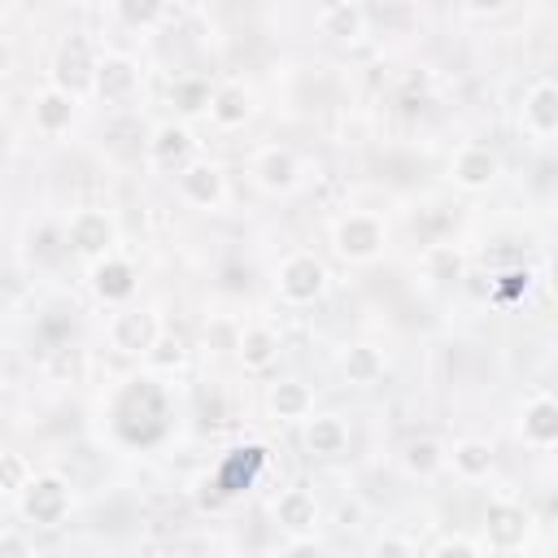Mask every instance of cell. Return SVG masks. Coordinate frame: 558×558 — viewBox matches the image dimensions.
<instances>
[{
  "mask_svg": "<svg viewBox=\"0 0 558 558\" xmlns=\"http://www.w3.org/2000/svg\"><path fill=\"white\" fill-rule=\"evenodd\" d=\"M283 558H323V549H318L314 541H292V545L283 549Z\"/></svg>",
  "mask_w": 558,
  "mask_h": 558,
  "instance_id": "obj_34",
  "label": "cell"
},
{
  "mask_svg": "<svg viewBox=\"0 0 558 558\" xmlns=\"http://www.w3.org/2000/svg\"><path fill=\"white\" fill-rule=\"evenodd\" d=\"M157 340V318L148 310H118L109 318V344L118 353H153Z\"/></svg>",
  "mask_w": 558,
  "mask_h": 558,
  "instance_id": "obj_7",
  "label": "cell"
},
{
  "mask_svg": "<svg viewBox=\"0 0 558 558\" xmlns=\"http://www.w3.org/2000/svg\"><path fill=\"white\" fill-rule=\"evenodd\" d=\"M371 558H414V549H410V541H405V536L388 532V536H379V541L371 545Z\"/></svg>",
  "mask_w": 558,
  "mask_h": 558,
  "instance_id": "obj_30",
  "label": "cell"
},
{
  "mask_svg": "<svg viewBox=\"0 0 558 558\" xmlns=\"http://www.w3.org/2000/svg\"><path fill=\"white\" fill-rule=\"evenodd\" d=\"M22 514L39 527H57L70 514V484L61 475H35L22 488Z\"/></svg>",
  "mask_w": 558,
  "mask_h": 558,
  "instance_id": "obj_2",
  "label": "cell"
},
{
  "mask_svg": "<svg viewBox=\"0 0 558 558\" xmlns=\"http://www.w3.org/2000/svg\"><path fill=\"white\" fill-rule=\"evenodd\" d=\"M310 405H314V397L301 379H283V384L270 388V410L279 418H310Z\"/></svg>",
  "mask_w": 558,
  "mask_h": 558,
  "instance_id": "obj_23",
  "label": "cell"
},
{
  "mask_svg": "<svg viewBox=\"0 0 558 558\" xmlns=\"http://www.w3.org/2000/svg\"><path fill=\"white\" fill-rule=\"evenodd\" d=\"M65 244L83 257H109L113 253V222L100 209H74L65 222Z\"/></svg>",
  "mask_w": 558,
  "mask_h": 558,
  "instance_id": "obj_5",
  "label": "cell"
},
{
  "mask_svg": "<svg viewBox=\"0 0 558 558\" xmlns=\"http://www.w3.org/2000/svg\"><path fill=\"white\" fill-rule=\"evenodd\" d=\"M366 22H371V9L349 4V0L323 4V9L314 13L318 35H327V39H336V44H353V39H362V35H366Z\"/></svg>",
  "mask_w": 558,
  "mask_h": 558,
  "instance_id": "obj_14",
  "label": "cell"
},
{
  "mask_svg": "<svg viewBox=\"0 0 558 558\" xmlns=\"http://www.w3.org/2000/svg\"><path fill=\"white\" fill-rule=\"evenodd\" d=\"M235 349H240V362H244L248 371H266V366H275V357H279V336H275L270 327H244Z\"/></svg>",
  "mask_w": 558,
  "mask_h": 558,
  "instance_id": "obj_21",
  "label": "cell"
},
{
  "mask_svg": "<svg viewBox=\"0 0 558 558\" xmlns=\"http://www.w3.org/2000/svg\"><path fill=\"white\" fill-rule=\"evenodd\" d=\"M405 471H414V475H436L445 462H449V453L432 440V436H414V440H405Z\"/></svg>",
  "mask_w": 558,
  "mask_h": 558,
  "instance_id": "obj_24",
  "label": "cell"
},
{
  "mask_svg": "<svg viewBox=\"0 0 558 558\" xmlns=\"http://www.w3.org/2000/svg\"><path fill=\"white\" fill-rule=\"evenodd\" d=\"M35 480V471L26 466V458L22 453H4V471H0V488L9 493V497H22V488Z\"/></svg>",
  "mask_w": 558,
  "mask_h": 558,
  "instance_id": "obj_28",
  "label": "cell"
},
{
  "mask_svg": "<svg viewBox=\"0 0 558 558\" xmlns=\"http://www.w3.org/2000/svg\"><path fill=\"white\" fill-rule=\"evenodd\" d=\"M549 275H554V279H549V283H554V288H558V257H554V266H549Z\"/></svg>",
  "mask_w": 558,
  "mask_h": 558,
  "instance_id": "obj_35",
  "label": "cell"
},
{
  "mask_svg": "<svg viewBox=\"0 0 558 558\" xmlns=\"http://www.w3.org/2000/svg\"><path fill=\"white\" fill-rule=\"evenodd\" d=\"M305 449H310L314 458H336V453H344V449H349V427H344V418H336V414H314V418L305 423Z\"/></svg>",
  "mask_w": 558,
  "mask_h": 558,
  "instance_id": "obj_19",
  "label": "cell"
},
{
  "mask_svg": "<svg viewBox=\"0 0 558 558\" xmlns=\"http://www.w3.org/2000/svg\"><path fill=\"white\" fill-rule=\"evenodd\" d=\"M275 283H279V296L283 301L305 305V301H314L327 288V270H323V262L314 253H292V257H283Z\"/></svg>",
  "mask_w": 558,
  "mask_h": 558,
  "instance_id": "obj_3",
  "label": "cell"
},
{
  "mask_svg": "<svg viewBox=\"0 0 558 558\" xmlns=\"http://www.w3.org/2000/svg\"><path fill=\"white\" fill-rule=\"evenodd\" d=\"M275 523L292 536V541H310L314 523H318V501L310 488H283L275 497Z\"/></svg>",
  "mask_w": 558,
  "mask_h": 558,
  "instance_id": "obj_12",
  "label": "cell"
},
{
  "mask_svg": "<svg viewBox=\"0 0 558 558\" xmlns=\"http://www.w3.org/2000/svg\"><path fill=\"white\" fill-rule=\"evenodd\" d=\"M423 262H427V279H436V283H449L462 275V257L453 253V244H427Z\"/></svg>",
  "mask_w": 558,
  "mask_h": 558,
  "instance_id": "obj_26",
  "label": "cell"
},
{
  "mask_svg": "<svg viewBox=\"0 0 558 558\" xmlns=\"http://www.w3.org/2000/svg\"><path fill=\"white\" fill-rule=\"evenodd\" d=\"M92 288H96V296L100 301H131L135 296V270H131V262H122V257H100L96 266H92Z\"/></svg>",
  "mask_w": 558,
  "mask_h": 558,
  "instance_id": "obj_17",
  "label": "cell"
},
{
  "mask_svg": "<svg viewBox=\"0 0 558 558\" xmlns=\"http://www.w3.org/2000/svg\"><path fill=\"white\" fill-rule=\"evenodd\" d=\"M253 113V96L240 87V83H218L214 96H209V122L231 131V126H244Z\"/></svg>",
  "mask_w": 558,
  "mask_h": 558,
  "instance_id": "obj_18",
  "label": "cell"
},
{
  "mask_svg": "<svg viewBox=\"0 0 558 558\" xmlns=\"http://www.w3.org/2000/svg\"><path fill=\"white\" fill-rule=\"evenodd\" d=\"M74 113H78V96L74 92H61V87H44V92H35V100H31V122H35V131L39 135H61V131H70V122H74Z\"/></svg>",
  "mask_w": 558,
  "mask_h": 558,
  "instance_id": "obj_8",
  "label": "cell"
},
{
  "mask_svg": "<svg viewBox=\"0 0 558 558\" xmlns=\"http://www.w3.org/2000/svg\"><path fill=\"white\" fill-rule=\"evenodd\" d=\"M527 527H532V519H527V510H523L514 497H497V501L488 506V514H484V532H488V541H493L497 549L523 545Z\"/></svg>",
  "mask_w": 558,
  "mask_h": 558,
  "instance_id": "obj_13",
  "label": "cell"
},
{
  "mask_svg": "<svg viewBox=\"0 0 558 558\" xmlns=\"http://www.w3.org/2000/svg\"><path fill=\"white\" fill-rule=\"evenodd\" d=\"M449 170H453V183L462 187H488L497 179V153L488 144H462Z\"/></svg>",
  "mask_w": 558,
  "mask_h": 558,
  "instance_id": "obj_16",
  "label": "cell"
},
{
  "mask_svg": "<svg viewBox=\"0 0 558 558\" xmlns=\"http://www.w3.org/2000/svg\"><path fill=\"white\" fill-rule=\"evenodd\" d=\"M92 92H96L105 105H126V100L140 92V65H135L126 52H105V57L96 61Z\"/></svg>",
  "mask_w": 558,
  "mask_h": 558,
  "instance_id": "obj_4",
  "label": "cell"
},
{
  "mask_svg": "<svg viewBox=\"0 0 558 558\" xmlns=\"http://www.w3.org/2000/svg\"><path fill=\"white\" fill-rule=\"evenodd\" d=\"M0 558H35V545L17 527H4L0 532Z\"/></svg>",
  "mask_w": 558,
  "mask_h": 558,
  "instance_id": "obj_31",
  "label": "cell"
},
{
  "mask_svg": "<svg viewBox=\"0 0 558 558\" xmlns=\"http://www.w3.org/2000/svg\"><path fill=\"white\" fill-rule=\"evenodd\" d=\"M179 196L196 209H218L227 196V179L214 161H192L187 170H179Z\"/></svg>",
  "mask_w": 558,
  "mask_h": 558,
  "instance_id": "obj_11",
  "label": "cell"
},
{
  "mask_svg": "<svg viewBox=\"0 0 558 558\" xmlns=\"http://www.w3.org/2000/svg\"><path fill=\"white\" fill-rule=\"evenodd\" d=\"M449 462L462 480H484L493 471V445L488 440H458L449 449Z\"/></svg>",
  "mask_w": 558,
  "mask_h": 558,
  "instance_id": "obj_22",
  "label": "cell"
},
{
  "mask_svg": "<svg viewBox=\"0 0 558 558\" xmlns=\"http://www.w3.org/2000/svg\"><path fill=\"white\" fill-rule=\"evenodd\" d=\"M248 174H253V183L266 187V192H288V187H296L301 166H296V157H292L288 148L266 144V148H257V153L248 157Z\"/></svg>",
  "mask_w": 558,
  "mask_h": 558,
  "instance_id": "obj_10",
  "label": "cell"
},
{
  "mask_svg": "<svg viewBox=\"0 0 558 558\" xmlns=\"http://www.w3.org/2000/svg\"><path fill=\"white\" fill-rule=\"evenodd\" d=\"M209 96H214V87L201 83V78H179L174 92H170V100H179L183 113H201V109L209 113Z\"/></svg>",
  "mask_w": 558,
  "mask_h": 558,
  "instance_id": "obj_27",
  "label": "cell"
},
{
  "mask_svg": "<svg viewBox=\"0 0 558 558\" xmlns=\"http://www.w3.org/2000/svg\"><path fill=\"white\" fill-rule=\"evenodd\" d=\"M519 432H523L527 445H554V440H558V401H549V397H532V401L523 405Z\"/></svg>",
  "mask_w": 558,
  "mask_h": 558,
  "instance_id": "obj_20",
  "label": "cell"
},
{
  "mask_svg": "<svg viewBox=\"0 0 558 558\" xmlns=\"http://www.w3.org/2000/svg\"><path fill=\"white\" fill-rule=\"evenodd\" d=\"M436 558H480V549L466 545V541H445V545L436 549Z\"/></svg>",
  "mask_w": 558,
  "mask_h": 558,
  "instance_id": "obj_32",
  "label": "cell"
},
{
  "mask_svg": "<svg viewBox=\"0 0 558 558\" xmlns=\"http://www.w3.org/2000/svg\"><path fill=\"white\" fill-rule=\"evenodd\" d=\"M113 13L126 17V22H135V26H153V22H161L170 9H166V4H113Z\"/></svg>",
  "mask_w": 558,
  "mask_h": 558,
  "instance_id": "obj_29",
  "label": "cell"
},
{
  "mask_svg": "<svg viewBox=\"0 0 558 558\" xmlns=\"http://www.w3.org/2000/svg\"><path fill=\"white\" fill-rule=\"evenodd\" d=\"M336 519H340V527H357V519H362V501H340Z\"/></svg>",
  "mask_w": 558,
  "mask_h": 558,
  "instance_id": "obj_33",
  "label": "cell"
},
{
  "mask_svg": "<svg viewBox=\"0 0 558 558\" xmlns=\"http://www.w3.org/2000/svg\"><path fill=\"white\" fill-rule=\"evenodd\" d=\"M96 61L100 57H92V48H87V39H65L61 48H57V57H52V87H61V92H83V87H92V78H96Z\"/></svg>",
  "mask_w": 558,
  "mask_h": 558,
  "instance_id": "obj_6",
  "label": "cell"
},
{
  "mask_svg": "<svg viewBox=\"0 0 558 558\" xmlns=\"http://www.w3.org/2000/svg\"><path fill=\"white\" fill-rule=\"evenodd\" d=\"M384 244H388V231H384V222L375 214L357 209V214H344L336 222V248L349 262H375L384 253Z\"/></svg>",
  "mask_w": 558,
  "mask_h": 558,
  "instance_id": "obj_1",
  "label": "cell"
},
{
  "mask_svg": "<svg viewBox=\"0 0 558 558\" xmlns=\"http://www.w3.org/2000/svg\"><path fill=\"white\" fill-rule=\"evenodd\" d=\"M519 126H527L532 135H554L558 131V83L541 78L527 87L523 109H519Z\"/></svg>",
  "mask_w": 558,
  "mask_h": 558,
  "instance_id": "obj_15",
  "label": "cell"
},
{
  "mask_svg": "<svg viewBox=\"0 0 558 558\" xmlns=\"http://www.w3.org/2000/svg\"><path fill=\"white\" fill-rule=\"evenodd\" d=\"M344 375H349L353 384H375V379L384 375V353L371 349V344H353V349L344 353Z\"/></svg>",
  "mask_w": 558,
  "mask_h": 558,
  "instance_id": "obj_25",
  "label": "cell"
},
{
  "mask_svg": "<svg viewBox=\"0 0 558 558\" xmlns=\"http://www.w3.org/2000/svg\"><path fill=\"white\" fill-rule=\"evenodd\" d=\"M196 140H192V131L183 126V122H161L157 131H153V140H148V157H153V166H161V170H187L196 157Z\"/></svg>",
  "mask_w": 558,
  "mask_h": 558,
  "instance_id": "obj_9",
  "label": "cell"
}]
</instances>
